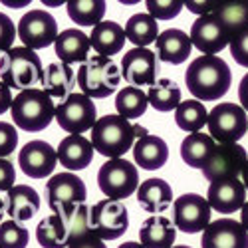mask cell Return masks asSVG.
I'll return each mask as SVG.
<instances>
[{
    "instance_id": "obj_1",
    "label": "cell",
    "mask_w": 248,
    "mask_h": 248,
    "mask_svg": "<svg viewBox=\"0 0 248 248\" xmlns=\"http://www.w3.org/2000/svg\"><path fill=\"white\" fill-rule=\"evenodd\" d=\"M185 84L195 99L217 101L229 92L232 84V72L218 56H199L187 68Z\"/></svg>"
},
{
    "instance_id": "obj_2",
    "label": "cell",
    "mask_w": 248,
    "mask_h": 248,
    "mask_svg": "<svg viewBox=\"0 0 248 248\" xmlns=\"http://www.w3.org/2000/svg\"><path fill=\"white\" fill-rule=\"evenodd\" d=\"M14 125L28 133H38L46 129L56 119V106L52 97L40 88L18 92L10 108Z\"/></svg>"
},
{
    "instance_id": "obj_3",
    "label": "cell",
    "mask_w": 248,
    "mask_h": 248,
    "mask_svg": "<svg viewBox=\"0 0 248 248\" xmlns=\"http://www.w3.org/2000/svg\"><path fill=\"white\" fill-rule=\"evenodd\" d=\"M42 62H40V56L34 50L18 46L8 50L0 58V79L10 90H32L38 84H42Z\"/></svg>"
},
{
    "instance_id": "obj_4",
    "label": "cell",
    "mask_w": 248,
    "mask_h": 248,
    "mask_svg": "<svg viewBox=\"0 0 248 248\" xmlns=\"http://www.w3.org/2000/svg\"><path fill=\"white\" fill-rule=\"evenodd\" d=\"M92 145L103 157L121 159L135 145V129L121 115H103L92 129Z\"/></svg>"
},
{
    "instance_id": "obj_5",
    "label": "cell",
    "mask_w": 248,
    "mask_h": 248,
    "mask_svg": "<svg viewBox=\"0 0 248 248\" xmlns=\"http://www.w3.org/2000/svg\"><path fill=\"white\" fill-rule=\"evenodd\" d=\"M78 88L90 99H106L113 95L121 81V70L111 58L92 56L81 64L78 74Z\"/></svg>"
},
{
    "instance_id": "obj_6",
    "label": "cell",
    "mask_w": 248,
    "mask_h": 248,
    "mask_svg": "<svg viewBox=\"0 0 248 248\" xmlns=\"http://www.w3.org/2000/svg\"><path fill=\"white\" fill-rule=\"evenodd\" d=\"M139 171L127 159H109L97 171V187L106 199H127L139 189Z\"/></svg>"
},
{
    "instance_id": "obj_7",
    "label": "cell",
    "mask_w": 248,
    "mask_h": 248,
    "mask_svg": "<svg viewBox=\"0 0 248 248\" xmlns=\"http://www.w3.org/2000/svg\"><path fill=\"white\" fill-rule=\"evenodd\" d=\"M206 127L217 143H238L248 133V113L232 101L217 103L209 111Z\"/></svg>"
},
{
    "instance_id": "obj_8",
    "label": "cell",
    "mask_w": 248,
    "mask_h": 248,
    "mask_svg": "<svg viewBox=\"0 0 248 248\" xmlns=\"http://www.w3.org/2000/svg\"><path fill=\"white\" fill-rule=\"evenodd\" d=\"M90 224L93 236L106 240H117L129 229V213L123 201L101 199L90 209Z\"/></svg>"
},
{
    "instance_id": "obj_9",
    "label": "cell",
    "mask_w": 248,
    "mask_h": 248,
    "mask_svg": "<svg viewBox=\"0 0 248 248\" xmlns=\"http://www.w3.org/2000/svg\"><path fill=\"white\" fill-rule=\"evenodd\" d=\"M248 163V153L238 143H217L211 157L206 159L202 171V177L211 183L218 181H231L240 179L242 171Z\"/></svg>"
},
{
    "instance_id": "obj_10",
    "label": "cell",
    "mask_w": 248,
    "mask_h": 248,
    "mask_svg": "<svg viewBox=\"0 0 248 248\" xmlns=\"http://www.w3.org/2000/svg\"><path fill=\"white\" fill-rule=\"evenodd\" d=\"M56 121L70 135L86 133L93 129L97 121L95 103L84 93H72L70 97H66L56 106Z\"/></svg>"
},
{
    "instance_id": "obj_11",
    "label": "cell",
    "mask_w": 248,
    "mask_h": 248,
    "mask_svg": "<svg viewBox=\"0 0 248 248\" xmlns=\"http://www.w3.org/2000/svg\"><path fill=\"white\" fill-rule=\"evenodd\" d=\"M18 38L28 50H44L58 40V22L46 10H28L18 22Z\"/></svg>"
},
{
    "instance_id": "obj_12",
    "label": "cell",
    "mask_w": 248,
    "mask_h": 248,
    "mask_svg": "<svg viewBox=\"0 0 248 248\" xmlns=\"http://www.w3.org/2000/svg\"><path fill=\"white\" fill-rule=\"evenodd\" d=\"M211 204L197 193H183L173 201V224L177 231L197 234L211 224Z\"/></svg>"
},
{
    "instance_id": "obj_13",
    "label": "cell",
    "mask_w": 248,
    "mask_h": 248,
    "mask_svg": "<svg viewBox=\"0 0 248 248\" xmlns=\"http://www.w3.org/2000/svg\"><path fill=\"white\" fill-rule=\"evenodd\" d=\"M46 197H48V204L52 213L62 215L70 206L86 202L88 189H86V183L78 175L66 171V173H58L50 177V181L46 183Z\"/></svg>"
},
{
    "instance_id": "obj_14",
    "label": "cell",
    "mask_w": 248,
    "mask_h": 248,
    "mask_svg": "<svg viewBox=\"0 0 248 248\" xmlns=\"http://www.w3.org/2000/svg\"><path fill=\"white\" fill-rule=\"evenodd\" d=\"M58 163V151L46 141H28L18 153V165L22 173L30 179H44L50 177Z\"/></svg>"
},
{
    "instance_id": "obj_15",
    "label": "cell",
    "mask_w": 248,
    "mask_h": 248,
    "mask_svg": "<svg viewBox=\"0 0 248 248\" xmlns=\"http://www.w3.org/2000/svg\"><path fill=\"white\" fill-rule=\"evenodd\" d=\"M157 76V56L147 48H133L121 60V78L133 88L153 86Z\"/></svg>"
},
{
    "instance_id": "obj_16",
    "label": "cell",
    "mask_w": 248,
    "mask_h": 248,
    "mask_svg": "<svg viewBox=\"0 0 248 248\" xmlns=\"http://www.w3.org/2000/svg\"><path fill=\"white\" fill-rule=\"evenodd\" d=\"M189 36H191L193 46L199 52H202L204 56H217L218 52H222L226 46L231 44L229 36H226L224 28L220 26L218 18L215 14L199 16L191 26Z\"/></svg>"
},
{
    "instance_id": "obj_17",
    "label": "cell",
    "mask_w": 248,
    "mask_h": 248,
    "mask_svg": "<svg viewBox=\"0 0 248 248\" xmlns=\"http://www.w3.org/2000/svg\"><path fill=\"white\" fill-rule=\"evenodd\" d=\"M202 248H248V232L232 218L213 220L202 231Z\"/></svg>"
},
{
    "instance_id": "obj_18",
    "label": "cell",
    "mask_w": 248,
    "mask_h": 248,
    "mask_svg": "<svg viewBox=\"0 0 248 248\" xmlns=\"http://www.w3.org/2000/svg\"><path fill=\"white\" fill-rule=\"evenodd\" d=\"M206 201H209L213 211H217L220 215H232V213L240 211L246 202L244 183L240 179L211 183L209 193H206Z\"/></svg>"
},
{
    "instance_id": "obj_19",
    "label": "cell",
    "mask_w": 248,
    "mask_h": 248,
    "mask_svg": "<svg viewBox=\"0 0 248 248\" xmlns=\"http://www.w3.org/2000/svg\"><path fill=\"white\" fill-rule=\"evenodd\" d=\"M90 36L78 28H68L58 34V40L54 42L56 56L62 64H86L90 60Z\"/></svg>"
},
{
    "instance_id": "obj_20",
    "label": "cell",
    "mask_w": 248,
    "mask_h": 248,
    "mask_svg": "<svg viewBox=\"0 0 248 248\" xmlns=\"http://www.w3.org/2000/svg\"><path fill=\"white\" fill-rule=\"evenodd\" d=\"M93 153L95 149L92 145V141L86 139L84 135H68L58 145V161L70 173L90 167L93 161Z\"/></svg>"
},
{
    "instance_id": "obj_21",
    "label": "cell",
    "mask_w": 248,
    "mask_h": 248,
    "mask_svg": "<svg viewBox=\"0 0 248 248\" xmlns=\"http://www.w3.org/2000/svg\"><path fill=\"white\" fill-rule=\"evenodd\" d=\"M155 48H157V58L161 62L179 66L191 56L193 42H191V36L185 34L183 30L169 28V30H165V32L159 34L157 42H155Z\"/></svg>"
},
{
    "instance_id": "obj_22",
    "label": "cell",
    "mask_w": 248,
    "mask_h": 248,
    "mask_svg": "<svg viewBox=\"0 0 248 248\" xmlns=\"http://www.w3.org/2000/svg\"><path fill=\"white\" fill-rule=\"evenodd\" d=\"M6 215L16 222H28L40 211V195L28 185H14L4 197Z\"/></svg>"
},
{
    "instance_id": "obj_23",
    "label": "cell",
    "mask_w": 248,
    "mask_h": 248,
    "mask_svg": "<svg viewBox=\"0 0 248 248\" xmlns=\"http://www.w3.org/2000/svg\"><path fill=\"white\" fill-rule=\"evenodd\" d=\"M133 159L137 167L145 171H157L165 167V163L169 159V147L161 137L157 135H141L135 145H133Z\"/></svg>"
},
{
    "instance_id": "obj_24",
    "label": "cell",
    "mask_w": 248,
    "mask_h": 248,
    "mask_svg": "<svg viewBox=\"0 0 248 248\" xmlns=\"http://www.w3.org/2000/svg\"><path fill=\"white\" fill-rule=\"evenodd\" d=\"M76 86H78V78L72 66L62 64V62H52V64L46 66L44 78H42V90L50 97L64 101L74 93Z\"/></svg>"
},
{
    "instance_id": "obj_25",
    "label": "cell",
    "mask_w": 248,
    "mask_h": 248,
    "mask_svg": "<svg viewBox=\"0 0 248 248\" xmlns=\"http://www.w3.org/2000/svg\"><path fill=\"white\" fill-rule=\"evenodd\" d=\"M137 202L151 215H161L173 202V189L167 181L159 177L147 179L137 189Z\"/></svg>"
},
{
    "instance_id": "obj_26",
    "label": "cell",
    "mask_w": 248,
    "mask_h": 248,
    "mask_svg": "<svg viewBox=\"0 0 248 248\" xmlns=\"http://www.w3.org/2000/svg\"><path fill=\"white\" fill-rule=\"evenodd\" d=\"M90 42H92V48L97 52V56L111 58L119 54L127 42L125 28H121V24L113 22V20H103V22H99L92 30Z\"/></svg>"
},
{
    "instance_id": "obj_27",
    "label": "cell",
    "mask_w": 248,
    "mask_h": 248,
    "mask_svg": "<svg viewBox=\"0 0 248 248\" xmlns=\"http://www.w3.org/2000/svg\"><path fill=\"white\" fill-rule=\"evenodd\" d=\"M175 238L177 229L167 217L153 215L141 224L139 240L145 248H173Z\"/></svg>"
},
{
    "instance_id": "obj_28",
    "label": "cell",
    "mask_w": 248,
    "mask_h": 248,
    "mask_svg": "<svg viewBox=\"0 0 248 248\" xmlns=\"http://www.w3.org/2000/svg\"><path fill=\"white\" fill-rule=\"evenodd\" d=\"M215 147H217V141L211 135H206L202 131L189 133L181 143V159L185 161V165H189L193 169H202Z\"/></svg>"
},
{
    "instance_id": "obj_29",
    "label": "cell",
    "mask_w": 248,
    "mask_h": 248,
    "mask_svg": "<svg viewBox=\"0 0 248 248\" xmlns=\"http://www.w3.org/2000/svg\"><path fill=\"white\" fill-rule=\"evenodd\" d=\"M125 36H127V42L135 44V48H147L149 44L157 42L159 24L147 12L133 14L125 24Z\"/></svg>"
},
{
    "instance_id": "obj_30",
    "label": "cell",
    "mask_w": 248,
    "mask_h": 248,
    "mask_svg": "<svg viewBox=\"0 0 248 248\" xmlns=\"http://www.w3.org/2000/svg\"><path fill=\"white\" fill-rule=\"evenodd\" d=\"M213 14L218 18L229 40L248 28V2H218Z\"/></svg>"
},
{
    "instance_id": "obj_31",
    "label": "cell",
    "mask_w": 248,
    "mask_h": 248,
    "mask_svg": "<svg viewBox=\"0 0 248 248\" xmlns=\"http://www.w3.org/2000/svg\"><path fill=\"white\" fill-rule=\"evenodd\" d=\"M68 16L78 26H97L103 22L108 4L103 0H70L66 4Z\"/></svg>"
},
{
    "instance_id": "obj_32",
    "label": "cell",
    "mask_w": 248,
    "mask_h": 248,
    "mask_svg": "<svg viewBox=\"0 0 248 248\" xmlns=\"http://www.w3.org/2000/svg\"><path fill=\"white\" fill-rule=\"evenodd\" d=\"M147 99L149 106H153V109L157 111H173L181 103V88L177 81L169 78H161L147 90Z\"/></svg>"
},
{
    "instance_id": "obj_33",
    "label": "cell",
    "mask_w": 248,
    "mask_h": 248,
    "mask_svg": "<svg viewBox=\"0 0 248 248\" xmlns=\"http://www.w3.org/2000/svg\"><path fill=\"white\" fill-rule=\"evenodd\" d=\"M206 119H209V111L199 99H185L175 109V121L183 131L199 133L206 125Z\"/></svg>"
},
{
    "instance_id": "obj_34",
    "label": "cell",
    "mask_w": 248,
    "mask_h": 248,
    "mask_svg": "<svg viewBox=\"0 0 248 248\" xmlns=\"http://www.w3.org/2000/svg\"><path fill=\"white\" fill-rule=\"evenodd\" d=\"M147 108H149L147 93L143 90H139V88H133V86L121 88V92H117V95H115L117 115L125 117L127 121L141 117L143 113L147 111Z\"/></svg>"
},
{
    "instance_id": "obj_35",
    "label": "cell",
    "mask_w": 248,
    "mask_h": 248,
    "mask_svg": "<svg viewBox=\"0 0 248 248\" xmlns=\"http://www.w3.org/2000/svg\"><path fill=\"white\" fill-rule=\"evenodd\" d=\"M66 226V234H68V246L84 236L93 234L92 232V224H90V206L86 202L74 204L70 209H66L60 215Z\"/></svg>"
},
{
    "instance_id": "obj_36",
    "label": "cell",
    "mask_w": 248,
    "mask_h": 248,
    "mask_svg": "<svg viewBox=\"0 0 248 248\" xmlns=\"http://www.w3.org/2000/svg\"><path fill=\"white\" fill-rule=\"evenodd\" d=\"M36 240L44 248H66L68 234L60 215H48L36 226Z\"/></svg>"
},
{
    "instance_id": "obj_37",
    "label": "cell",
    "mask_w": 248,
    "mask_h": 248,
    "mask_svg": "<svg viewBox=\"0 0 248 248\" xmlns=\"http://www.w3.org/2000/svg\"><path fill=\"white\" fill-rule=\"evenodd\" d=\"M30 242L28 229L12 218L0 224V248H26Z\"/></svg>"
},
{
    "instance_id": "obj_38",
    "label": "cell",
    "mask_w": 248,
    "mask_h": 248,
    "mask_svg": "<svg viewBox=\"0 0 248 248\" xmlns=\"http://www.w3.org/2000/svg\"><path fill=\"white\" fill-rule=\"evenodd\" d=\"M145 6L147 14L155 20H171L183 10L185 2H181V0H147Z\"/></svg>"
},
{
    "instance_id": "obj_39",
    "label": "cell",
    "mask_w": 248,
    "mask_h": 248,
    "mask_svg": "<svg viewBox=\"0 0 248 248\" xmlns=\"http://www.w3.org/2000/svg\"><path fill=\"white\" fill-rule=\"evenodd\" d=\"M18 145V131L12 123L0 121V159H6L16 151Z\"/></svg>"
},
{
    "instance_id": "obj_40",
    "label": "cell",
    "mask_w": 248,
    "mask_h": 248,
    "mask_svg": "<svg viewBox=\"0 0 248 248\" xmlns=\"http://www.w3.org/2000/svg\"><path fill=\"white\" fill-rule=\"evenodd\" d=\"M16 34H18V30H16L14 22L10 20V16L0 12V52L6 54L8 50H12Z\"/></svg>"
},
{
    "instance_id": "obj_41",
    "label": "cell",
    "mask_w": 248,
    "mask_h": 248,
    "mask_svg": "<svg viewBox=\"0 0 248 248\" xmlns=\"http://www.w3.org/2000/svg\"><path fill=\"white\" fill-rule=\"evenodd\" d=\"M229 46H231V54L236 64L248 68V28L242 30L236 38H232Z\"/></svg>"
},
{
    "instance_id": "obj_42",
    "label": "cell",
    "mask_w": 248,
    "mask_h": 248,
    "mask_svg": "<svg viewBox=\"0 0 248 248\" xmlns=\"http://www.w3.org/2000/svg\"><path fill=\"white\" fill-rule=\"evenodd\" d=\"M16 183V169L12 161L8 159H0V191L8 193Z\"/></svg>"
},
{
    "instance_id": "obj_43",
    "label": "cell",
    "mask_w": 248,
    "mask_h": 248,
    "mask_svg": "<svg viewBox=\"0 0 248 248\" xmlns=\"http://www.w3.org/2000/svg\"><path fill=\"white\" fill-rule=\"evenodd\" d=\"M68 248H108V246H106V242H103L101 238L90 234V236H84V238L72 242Z\"/></svg>"
},
{
    "instance_id": "obj_44",
    "label": "cell",
    "mask_w": 248,
    "mask_h": 248,
    "mask_svg": "<svg viewBox=\"0 0 248 248\" xmlns=\"http://www.w3.org/2000/svg\"><path fill=\"white\" fill-rule=\"evenodd\" d=\"M185 6H187L191 12L199 14V16H206V14H213L215 8L218 6V2H185Z\"/></svg>"
},
{
    "instance_id": "obj_45",
    "label": "cell",
    "mask_w": 248,
    "mask_h": 248,
    "mask_svg": "<svg viewBox=\"0 0 248 248\" xmlns=\"http://www.w3.org/2000/svg\"><path fill=\"white\" fill-rule=\"evenodd\" d=\"M12 101H14V97L10 93V88L0 79V115L6 113L12 108Z\"/></svg>"
},
{
    "instance_id": "obj_46",
    "label": "cell",
    "mask_w": 248,
    "mask_h": 248,
    "mask_svg": "<svg viewBox=\"0 0 248 248\" xmlns=\"http://www.w3.org/2000/svg\"><path fill=\"white\" fill-rule=\"evenodd\" d=\"M238 101H240V108L248 113V74L240 79V86H238Z\"/></svg>"
},
{
    "instance_id": "obj_47",
    "label": "cell",
    "mask_w": 248,
    "mask_h": 248,
    "mask_svg": "<svg viewBox=\"0 0 248 248\" xmlns=\"http://www.w3.org/2000/svg\"><path fill=\"white\" fill-rule=\"evenodd\" d=\"M240 224L244 226V231L248 232V202H244V206L240 209Z\"/></svg>"
},
{
    "instance_id": "obj_48",
    "label": "cell",
    "mask_w": 248,
    "mask_h": 248,
    "mask_svg": "<svg viewBox=\"0 0 248 248\" xmlns=\"http://www.w3.org/2000/svg\"><path fill=\"white\" fill-rule=\"evenodd\" d=\"M117 248H145L141 242H133V240H129V242H123L121 246H117Z\"/></svg>"
},
{
    "instance_id": "obj_49",
    "label": "cell",
    "mask_w": 248,
    "mask_h": 248,
    "mask_svg": "<svg viewBox=\"0 0 248 248\" xmlns=\"http://www.w3.org/2000/svg\"><path fill=\"white\" fill-rule=\"evenodd\" d=\"M4 215H6V204H4V199H0V224L4 222Z\"/></svg>"
},
{
    "instance_id": "obj_50",
    "label": "cell",
    "mask_w": 248,
    "mask_h": 248,
    "mask_svg": "<svg viewBox=\"0 0 248 248\" xmlns=\"http://www.w3.org/2000/svg\"><path fill=\"white\" fill-rule=\"evenodd\" d=\"M240 181L244 183V189L248 191V163H246V167H244V171H242V177H240Z\"/></svg>"
},
{
    "instance_id": "obj_51",
    "label": "cell",
    "mask_w": 248,
    "mask_h": 248,
    "mask_svg": "<svg viewBox=\"0 0 248 248\" xmlns=\"http://www.w3.org/2000/svg\"><path fill=\"white\" fill-rule=\"evenodd\" d=\"M173 248H191V246H185V244H181V246H173Z\"/></svg>"
}]
</instances>
